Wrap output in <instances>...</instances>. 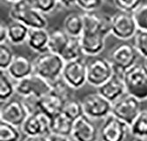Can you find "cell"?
Here are the masks:
<instances>
[{"mask_svg":"<svg viewBox=\"0 0 147 141\" xmlns=\"http://www.w3.org/2000/svg\"><path fill=\"white\" fill-rule=\"evenodd\" d=\"M82 16L84 29L79 37L82 52L91 57H97L104 50L106 38L112 32V16L94 12H85Z\"/></svg>","mask_w":147,"mask_h":141,"instance_id":"obj_1","label":"cell"},{"mask_svg":"<svg viewBox=\"0 0 147 141\" xmlns=\"http://www.w3.org/2000/svg\"><path fill=\"white\" fill-rule=\"evenodd\" d=\"M9 16L12 20L23 23L28 28H47L48 20L34 5L33 0H20L12 4Z\"/></svg>","mask_w":147,"mask_h":141,"instance_id":"obj_2","label":"cell"},{"mask_svg":"<svg viewBox=\"0 0 147 141\" xmlns=\"http://www.w3.org/2000/svg\"><path fill=\"white\" fill-rule=\"evenodd\" d=\"M34 73L42 77L50 84L62 78L65 61L60 55L50 51L39 54L34 59Z\"/></svg>","mask_w":147,"mask_h":141,"instance_id":"obj_3","label":"cell"},{"mask_svg":"<svg viewBox=\"0 0 147 141\" xmlns=\"http://www.w3.org/2000/svg\"><path fill=\"white\" fill-rule=\"evenodd\" d=\"M123 81L128 94L140 101L147 100V67L145 63H137L123 73Z\"/></svg>","mask_w":147,"mask_h":141,"instance_id":"obj_4","label":"cell"},{"mask_svg":"<svg viewBox=\"0 0 147 141\" xmlns=\"http://www.w3.org/2000/svg\"><path fill=\"white\" fill-rule=\"evenodd\" d=\"M139 53L134 47L129 43H119L110 51L109 58L115 72L123 75V73L138 63Z\"/></svg>","mask_w":147,"mask_h":141,"instance_id":"obj_5","label":"cell"},{"mask_svg":"<svg viewBox=\"0 0 147 141\" xmlns=\"http://www.w3.org/2000/svg\"><path fill=\"white\" fill-rule=\"evenodd\" d=\"M87 65V83L96 88L102 86L113 76L115 71L109 59L105 57H93Z\"/></svg>","mask_w":147,"mask_h":141,"instance_id":"obj_6","label":"cell"},{"mask_svg":"<svg viewBox=\"0 0 147 141\" xmlns=\"http://www.w3.org/2000/svg\"><path fill=\"white\" fill-rule=\"evenodd\" d=\"M84 115L94 120H104L112 113L113 104L100 94L92 93L86 95L81 101Z\"/></svg>","mask_w":147,"mask_h":141,"instance_id":"obj_7","label":"cell"},{"mask_svg":"<svg viewBox=\"0 0 147 141\" xmlns=\"http://www.w3.org/2000/svg\"><path fill=\"white\" fill-rule=\"evenodd\" d=\"M51 89L52 86L49 81L34 73L15 83L16 94L20 98L28 96L41 98L49 93Z\"/></svg>","mask_w":147,"mask_h":141,"instance_id":"obj_8","label":"cell"},{"mask_svg":"<svg viewBox=\"0 0 147 141\" xmlns=\"http://www.w3.org/2000/svg\"><path fill=\"white\" fill-rule=\"evenodd\" d=\"M62 79L73 90H78L84 86L87 83L86 62L82 57L65 62L62 72Z\"/></svg>","mask_w":147,"mask_h":141,"instance_id":"obj_9","label":"cell"},{"mask_svg":"<svg viewBox=\"0 0 147 141\" xmlns=\"http://www.w3.org/2000/svg\"><path fill=\"white\" fill-rule=\"evenodd\" d=\"M141 110V101L126 94L113 103L111 114L130 126Z\"/></svg>","mask_w":147,"mask_h":141,"instance_id":"obj_10","label":"cell"},{"mask_svg":"<svg viewBox=\"0 0 147 141\" xmlns=\"http://www.w3.org/2000/svg\"><path fill=\"white\" fill-rule=\"evenodd\" d=\"M129 126L113 114L106 117L100 128V141H125Z\"/></svg>","mask_w":147,"mask_h":141,"instance_id":"obj_11","label":"cell"},{"mask_svg":"<svg viewBox=\"0 0 147 141\" xmlns=\"http://www.w3.org/2000/svg\"><path fill=\"white\" fill-rule=\"evenodd\" d=\"M138 30L133 13L119 11L112 16L111 34L117 39L123 41L129 40L134 38Z\"/></svg>","mask_w":147,"mask_h":141,"instance_id":"obj_12","label":"cell"},{"mask_svg":"<svg viewBox=\"0 0 147 141\" xmlns=\"http://www.w3.org/2000/svg\"><path fill=\"white\" fill-rule=\"evenodd\" d=\"M28 113L21 100L11 99L1 103L0 108V121L20 127L23 124Z\"/></svg>","mask_w":147,"mask_h":141,"instance_id":"obj_13","label":"cell"},{"mask_svg":"<svg viewBox=\"0 0 147 141\" xmlns=\"http://www.w3.org/2000/svg\"><path fill=\"white\" fill-rule=\"evenodd\" d=\"M25 136H49L51 134V119L42 112L28 115L20 126Z\"/></svg>","mask_w":147,"mask_h":141,"instance_id":"obj_14","label":"cell"},{"mask_svg":"<svg viewBox=\"0 0 147 141\" xmlns=\"http://www.w3.org/2000/svg\"><path fill=\"white\" fill-rule=\"evenodd\" d=\"M71 137L74 141H99L100 130L92 119L83 115L74 122Z\"/></svg>","mask_w":147,"mask_h":141,"instance_id":"obj_15","label":"cell"},{"mask_svg":"<svg viewBox=\"0 0 147 141\" xmlns=\"http://www.w3.org/2000/svg\"><path fill=\"white\" fill-rule=\"evenodd\" d=\"M97 89L98 93L109 101L112 104L127 94L123 75L116 72H114L111 78Z\"/></svg>","mask_w":147,"mask_h":141,"instance_id":"obj_16","label":"cell"},{"mask_svg":"<svg viewBox=\"0 0 147 141\" xmlns=\"http://www.w3.org/2000/svg\"><path fill=\"white\" fill-rule=\"evenodd\" d=\"M66 100L64 97L51 89V91L39 99V109L42 113L45 114L50 119L62 113Z\"/></svg>","mask_w":147,"mask_h":141,"instance_id":"obj_17","label":"cell"},{"mask_svg":"<svg viewBox=\"0 0 147 141\" xmlns=\"http://www.w3.org/2000/svg\"><path fill=\"white\" fill-rule=\"evenodd\" d=\"M6 72L12 80L19 81L34 73V62L26 56L15 55Z\"/></svg>","mask_w":147,"mask_h":141,"instance_id":"obj_18","label":"cell"},{"mask_svg":"<svg viewBox=\"0 0 147 141\" xmlns=\"http://www.w3.org/2000/svg\"><path fill=\"white\" fill-rule=\"evenodd\" d=\"M49 33L47 28H30L26 43L35 53L42 54L49 51Z\"/></svg>","mask_w":147,"mask_h":141,"instance_id":"obj_19","label":"cell"},{"mask_svg":"<svg viewBox=\"0 0 147 141\" xmlns=\"http://www.w3.org/2000/svg\"><path fill=\"white\" fill-rule=\"evenodd\" d=\"M29 29L21 22L12 20L7 25L8 42L12 45H21L26 42Z\"/></svg>","mask_w":147,"mask_h":141,"instance_id":"obj_20","label":"cell"},{"mask_svg":"<svg viewBox=\"0 0 147 141\" xmlns=\"http://www.w3.org/2000/svg\"><path fill=\"white\" fill-rule=\"evenodd\" d=\"M63 29L70 37L79 38L84 29V20L82 14L70 13L65 17L63 24Z\"/></svg>","mask_w":147,"mask_h":141,"instance_id":"obj_21","label":"cell"},{"mask_svg":"<svg viewBox=\"0 0 147 141\" xmlns=\"http://www.w3.org/2000/svg\"><path fill=\"white\" fill-rule=\"evenodd\" d=\"M70 36L65 33L63 29H55L49 33V51L57 55H61L67 46Z\"/></svg>","mask_w":147,"mask_h":141,"instance_id":"obj_22","label":"cell"},{"mask_svg":"<svg viewBox=\"0 0 147 141\" xmlns=\"http://www.w3.org/2000/svg\"><path fill=\"white\" fill-rule=\"evenodd\" d=\"M74 122L67 117L60 113L51 119V134H56L60 136L71 137Z\"/></svg>","mask_w":147,"mask_h":141,"instance_id":"obj_23","label":"cell"},{"mask_svg":"<svg viewBox=\"0 0 147 141\" xmlns=\"http://www.w3.org/2000/svg\"><path fill=\"white\" fill-rule=\"evenodd\" d=\"M5 71H0V101L1 103L11 100L15 92V84Z\"/></svg>","mask_w":147,"mask_h":141,"instance_id":"obj_24","label":"cell"},{"mask_svg":"<svg viewBox=\"0 0 147 141\" xmlns=\"http://www.w3.org/2000/svg\"><path fill=\"white\" fill-rule=\"evenodd\" d=\"M129 133L134 138H147V110L140 111L129 126Z\"/></svg>","mask_w":147,"mask_h":141,"instance_id":"obj_25","label":"cell"},{"mask_svg":"<svg viewBox=\"0 0 147 141\" xmlns=\"http://www.w3.org/2000/svg\"><path fill=\"white\" fill-rule=\"evenodd\" d=\"M62 113L65 115L68 118L75 122L77 119L81 117L84 115L82 102L73 97L69 99L65 102V104L62 110Z\"/></svg>","mask_w":147,"mask_h":141,"instance_id":"obj_26","label":"cell"},{"mask_svg":"<svg viewBox=\"0 0 147 141\" xmlns=\"http://www.w3.org/2000/svg\"><path fill=\"white\" fill-rule=\"evenodd\" d=\"M82 54L83 52L79 38L71 37L67 46L60 56L65 62H69L81 57Z\"/></svg>","mask_w":147,"mask_h":141,"instance_id":"obj_27","label":"cell"},{"mask_svg":"<svg viewBox=\"0 0 147 141\" xmlns=\"http://www.w3.org/2000/svg\"><path fill=\"white\" fill-rule=\"evenodd\" d=\"M21 134L20 127L0 121V141H20Z\"/></svg>","mask_w":147,"mask_h":141,"instance_id":"obj_28","label":"cell"},{"mask_svg":"<svg viewBox=\"0 0 147 141\" xmlns=\"http://www.w3.org/2000/svg\"><path fill=\"white\" fill-rule=\"evenodd\" d=\"M14 57L11 48L6 43H0V70L6 72Z\"/></svg>","mask_w":147,"mask_h":141,"instance_id":"obj_29","label":"cell"},{"mask_svg":"<svg viewBox=\"0 0 147 141\" xmlns=\"http://www.w3.org/2000/svg\"><path fill=\"white\" fill-rule=\"evenodd\" d=\"M133 45L144 59H147V31L138 30L134 36Z\"/></svg>","mask_w":147,"mask_h":141,"instance_id":"obj_30","label":"cell"},{"mask_svg":"<svg viewBox=\"0 0 147 141\" xmlns=\"http://www.w3.org/2000/svg\"><path fill=\"white\" fill-rule=\"evenodd\" d=\"M113 2L120 11L129 13H133L142 5V0H113Z\"/></svg>","mask_w":147,"mask_h":141,"instance_id":"obj_31","label":"cell"},{"mask_svg":"<svg viewBox=\"0 0 147 141\" xmlns=\"http://www.w3.org/2000/svg\"><path fill=\"white\" fill-rule=\"evenodd\" d=\"M138 30L147 31V4L141 5L133 12Z\"/></svg>","mask_w":147,"mask_h":141,"instance_id":"obj_32","label":"cell"},{"mask_svg":"<svg viewBox=\"0 0 147 141\" xmlns=\"http://www.w3.org/2000/svg\"><path fill=\"white\" fill-rule=\"evenodd\" d=\"M34 6L44 14H49L55 11L58 3V0H33Z\"/></svg>","mask_w":147,"mask_h":141,"instance_id":"obj_33","label":"cell"},{"mask_svg":"<svg viewBox=\"0 0 147 141\" xmlns=\"http://www.w3.org/2000/svg\"><path fill=\"white\" fill-rule=\"evenodd\" d=\"M104 0H77L76 5L85 12H93L99 9Z\"/></svg>","mask_w":147,"mask_h":141,"instance_id":"obj_34","label":"cell"},{"mask_svg":"<svg viewBox=\"0 0 147 141\" xmlns=\"http://www.w3.org/2000/svg\"><path fill=\"white\" fill-rule=\"evenodd\" d=\"M39 99L40 98H37L34 96H28V97H24L20 99L26 111H28V115L41 112L39 109Z\"/></svg>","mask_w":147,"mask_h":141,"instance_id":"obj_35","label":"cell"},{"mask_svg":"<svg viewBox=\"0 0 147 141\" xmlns=\"http://www.w3.org/2000/svg\"><path fill=\"white\" fill-rule=\"evenodd\" d=\"M8 41V31H7V25H5L1 22L0 25V43H4Z\"/></svg>","mask_w":147,"mask_h":141,"instance_id":"obj_36","label":"cell"},{"mask_svg":"<svg viewBox=\"0 0 147 141\" xmlns=\"http://www.w3.org/2000/svg\"><path fill=\"white\" fill-rule=\"evenodd\" d=\"M22 141H49L48 136L38 135V136H25Z\"/></svg>","mask_w":147,"mask_h":141,"instance_id":"obj_37","label":"cell"},{"mask_svg":"<svg viewBox=\"0 0 147 141\" xmlns=\"http://www.w3.org/2000/svg\"><path fill=\"white\" fill-rule=\"evenodd\" d=\"M49 141H72L70 137H65V136H60L56 134H50L48 136Z\"/></svg>","mask_w":147,"mask_h":141,"instance_id":"obj_38","label":"cell"},{"mask_svg":"<svg viewBox=\"0 0 147 141\" xmlns=\"http://www.w3.org/2000/svg\"><path fill=\"white\" fill-rule=\"evenodd\" d=\"M59 5H61L63 7L65 8H71L73 5H76L77 0H58Z\"/></svg>","mask_w":147,"mask_h":141,"instance_id":"obj_39","label":"cell"},{"mask_svg":"<svg viewBox=\"0 0 147 141\" xmlns=\"http://www.w3.org/2000/svg\"><path fill=\"white\" fill-rule=\"evenodd\" d=\"M132 141H147V138H135Z\"/></svg>","mask_w":147,"mask_h":141,"instance_id":"obj_40","label":"cell"},{"mask_svg":"<svg viewBox=\"0 0 147 141\" xmlns=\"http://www.w3.org/2000/svg\"><path fill=\"white\" fill-rule=\"evenodd\" d=\"M5 1H6L8 3H11V4H15V3L20 1V0H5Z\"/></svg>","mask_w":147,"mask_h":141,"instance_id":"obj_41","label":"cell"},{"mask_svg":"<svg viewBox=\"0 0 147 141\" xmlns=\"http://www.w3.org/2000/svg\"><path fill=\"white\" fill-rule=\"evenodd\" d=\"M144 63H145V65H146V67H147V59H145V62H144Z\"/></svg>","mask_w":147,"mask_h":141,"instance_id":"obj_42","label":"cell"},{"mask_svg":"<svg viewBox=\"0 0 147 141\" xmlns=\"http://www.w3.org/2000/svg\"><path fill=\"white\" fill-rule=\"evenodd\" d=\"M99 141H100V140H99Z\"/></svg>","mask_w":147,"mask_h":141,"instance_id":"obj_43","label":"cell"}]
</instances>
